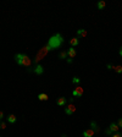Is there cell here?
Segmentation results:
<instances>
[{"instance_id": "9c48e42d", "label": "cell", "mask_w": 122, "mask_h": 137, "mask_svg": "<svg viewBox=\"0 0 122 137\" xmlns=\"http://www.w3.org/2000/svg\"><path fill=\"white\" fill-rule=\"evenodd\" d=\"M91 129L95 132V134H99V132H100V129L98 127V125H96L95 121H91Z\"/></svg>"}, {"instance_id": "8992f818", "label": "cell", "mask_w": 122, "mask_h": 137, "mask_svg": "<svg viewBox=\"0 0 122 137\" xmlns=\"http://www.w3.org/2000/svg\"><path fill=\"white\" fill-rule=\"evenodd\" d=\"M78 44H79V38H78V37H73V38L70 39V45H71V47L75 48V47H77Z\"/></svg>"}, {"instance_id": "5b68a950", "label": "cell", "mask_w": 122, "mask_h": 137, "mask_svg": "<svg viewBox=\"0 0 122 137\" xmlns=\"http://www.w3.org/2000/svg\"><path fill=\"white\" fill-rule=\"evenodd\" d=\"M76 55H77V51H76V49H75L73 47H71L70 49H67V56H68V58L73 59Z\"/></svg>"}, {"instance_id": "603a6c76", "label": "cell", "mask_w": 122, "mask_h": 137, "mask_svg": "<svg viewBox=\"0 0 122 137\" xmlns=\"http://www.w3.org/2000/svg\"><path fill=\"white\" fill-rule=\"evenodd\" d=\"M66 60H67L68 64H72V63H73V59H71V58H68V59H66Z\"/></svg>"}, {"instance_id": "ba28073f", "label": "cell", "mask_w": 122, "mask_h": 137, "mask_svg": "<svg viewBox=\"0 0 122 137\" xmlns=\"http://www.w3.org/2000/svg\"><path fill=\"white\" fill-rule=\"evenodd\" d=\"M66 102H67V99H66L65 97H60V98H58L56 104H58L59 106H65V105H66Z\"/></svg>"}, {"instance_id": "3957f363", "label": "cell", "mask_w": 122, "mask_h": 137, "mask_svg": "<svg viewBox=\"0 0 122 137\" xmlns=\"http://www.w3.org/2000/svg\"><path fill=\"white\" fill-rule=\"evenodd\" d=\"M75 111H76V106H75L72 103H70V104L67 105V108H65V114H66V115H72Z\"/></svg>"}, {"instance_id": "6da1fadb", "label": "cell", "mask_w": 122, "mask_h": 137, "mask_svg": "<svg viewBox=\"0 0 122 137\" xmlns=\"http://www.w3.org/2000/svg\"><path fill=\"white\" fill-rule=\"evenodd\" d=\"M62 44H63V37H62L60 33H55L54 35L50 37L48 44L44 47V50H45V51H49V50L59 49Z\"/></svg>"}, {"instance_id": "cb8c5ba5", "label": "cell", "mask_w": 122, "mask_h": 137, "mask_svg": "<svg viewBox=\"0 0 122 137\" xmlns=\"http://www.w3.org/2000/svg\"><path fill=\"white\" fill-rule=\"evenodd\" d=\"M2 118H4V113H2V111H0V121L2 120Z\"/></svg>"}, {"instance_id": "7402d4cb", "label": "cell", "mask_w": 122, "mask_h": 137, "mask_svg": "<svg viewBox=\"0 0 122 137\" xmlns=\"http://www.w3.org/2000/svg\"><path fill=\"white\" fill-rule=\"evenodd\" d=\"M106 68H109V70H114L115 66H114V65H111V64H107V65H106Z\"/></svg>"}, {"instance_id": "8fae6325", "label": "cell", "mask_w": 122, "mask_h": 137, "mask_svg": "<svg viewBox=\"0 0 122 137\" xmlns=\"http://www.w3.org/2000/svg\"><path fill=\"white\" fill-rule=\"evenodd\" d=\"M38 99H39V101L45 102V101H48V99H49V96H48L46 93H39V94H38Z\"/></svg>"}, {"instance_id": "484cf974", "label": "cell", "mask_w": 122, "mask_h": 137, "mask_svg": "<svg viewBox=\"0 0 122 137\" xmlns=\"http://www.w3.org/2000/svg\"><path fill=\"white\" fill-rule=\"evenodd\" d=\"M119 53H120V55H121V56H122V48H121V49H120V50H119Z\"/></svg>"}, {"instance_id": "277c9868", "label": "cell", "mask_w": 122, "mask_h": 137, "mask_svg": "<svg viewBox=\"0 0 122 137\" xmlns=\"http://www.w3.org/2000/svg\"><path fill=\"white\" fill-rule=\"evenodd\" d=\"M83 88L81 87V86H77L75 89H73V92H72V94H73V97H82L83 96Z\"/></svg>"}, {"instance_id": "30bf717a", "label": "cell", "mask_w": 122, "mask_h": 137, "mask_svg": "<svg viewBox=\"0 0 122 137\" xmlns=\"http://www.w3.org/2000/svg\"><path fill=\"white\" fill-rule=\"evenodd\" d=\"M94 134H95V132H94L92 129H88V130H84V131H83V137H93Z\"/></svg>"}, {"instance_id": "d4e9b609", "label": "cell", "mask_w": 122, "mask_h": 137, "mask_svg": "<svg viewBox=\"0 0 122 137\" xmlns=\"http://www.w3.org/2000/svg\"><path fill=\"white\" fill-rule=\"evenodd\" d=\"M112 137H122V135H120V134H117V132H116V134H115Z\"/></svg>"}, {"instance_id": "d6986e66", "label": "cell", "mask_w": 122, "mask_h": 137, "mask_svg": "<svg viewBox=\"0 0 122 137\" xmlns=\"http://www.w3.org/2000/svg\"><path fill=\"white\" fill-rule=\"evenodd\" d=\"M0 129H1V130H5V129H6V124H5L4 121H0Z\"/></svg>"}, {"instance_id": "2e32d148", "label": "cell", "mask_w": 122, "mask_h": 137, "mask_svg": "<svg viewBox=\"0 0 122 137\" xmlns=\"http://www.w3.org/2000/svg\"><path fill=\"white\" fill-rule=\"evenodd\" d=\"M72 83H73V85H79V83H81V78L77 77V76H75L73 80H72Z\"/></svg>"}, {"instance_id": "4fadbf2b", "label": "cell", "mask_w": 122, "mask_h": 137, "mask_svg": "<svg viewBox=\"0 0 122 137\" xmlns=\"http://www.w3.org/2000/svg\"><path fill=\"white\" fill-rule=\"evenodd\" d=\"M112 132H119V130H120V127L117 126V124H115V122H112L111 125H110V127H109Z\"/></svg>"}, {"instance_id": "44dd1931", "label": "cell", "mask_w": 122, "mask_h": 137, "mask_svg": "<svg viewBox=\"0 0 122 137\" xmlns=\"http://www.w3.org/2000/svg\"><path fill=\"white\" fill-rule=\"evenodd\" d=\"M117 126H119L120 129H122V118L121 119H119V121H117Z\"/></svg>"}, {"instance_id": "5bb4252c", "label": "cell", "mask_w": 122, "mask_h": 137, "mask_svg": "<svg viewBox=\"0 0 122 137\" xmlns=\"http://www.w3.org/2000/svg\"><path fill=\"white\" fill-rule=\"evenodd\" d=\"M77 34H78V35H81V37H86V35H87V31H86V30H83V28H81V30H78V31H77Z\"/></svg>"}, {"instance_id": "9a60e30c", "label": "cell", "mask_w": 122, "mask_h": 137, "mask_svg": "<svg viewBox=\"0 0 122 137\" xmlns=\"http://www.w3.org/2000/svg\"><path fill=\"white\" fill-rule=\"evenodd\" d=\"M96 6H98L99 10H103V9L106 6V4H105V1H99V2L96 4Z\"/></svg>"}, {"instance_id": "7c38bea8", "label": "cell", "mask_w": 122, "mask_h": 137, "mask_svg": "<svg viewBox=\"0 0 122 137\" xmlns=\"http://www.w3.org/2000/svg\"><path fill=\"white\" fill-rule=\"evenodd\" d=\"M6 120H7V122H10V124H15V122L17 121V118H16L14 114H11V115H9V116H7V119H6Z\"/></svg>"}, {"instance_id": "ac0fdd59", "label": "cell", "mask_w": 122, "mask_h": 137, "mask_svg": "<svg viewBox=\"0 0 122 137\" xmlns=\"http://www.w3.org/2000/svg\"><path fill=\"white\" fill-rule=\"evenodd\" d=\"M117 73H122V66L120 65V66H115V68H114Z\"/></svg>"}, {"instance_id": "ffe728a7", "label": "cell", "mask_w": 122, "mask_h": 137, "mask_svg": "<svg viewBox=\"0 0 122 137\" xmlns=\"http://www.w3.org/2000/svg\"><path fill=\"white\" fill-rule=\"evenodd\" d=\"M105 134H106L107 136H110V135H112V131H111L110 129H106V130H105Z\"/></svg>"}, {"instance_id": "7a4b0ae2", "label": "cell", "mask_w": 122, "mask_h": 137, "mask_svg": "<svg viewBox=\"0 0 122 137\" xmlns=\"http://www.w3.org/2000/svg\"><path fill=\"white\" fill-rule=\"evenodd\" d=\"M15 61L17 63V65L20 66H26V68H30L32 65V59L28 55L23 54V53H18L15 55Z\"/></svg>"}, {"instance_id": "e0dca14e", "label": "cell", "mask_w": 122, "mask_h": 137, "mask_svg": "<svg viewBox=\"0 0 122 137\" xmlns=\"http://www.w3.org/2000/svg\"><path fill=\"white\" fill-rule=\"evenodd\" d=\"M59 58L60 59H67V50L66 51H61L60 54H59Z\"/></svg>"}, {"instance_id": "52a82bcc", "label": "cell", "mask_w": 122, "mask_h": 137, "mask_svg": "<svg viewBox=\"0 0 122 137\" xmlns=\"http://www.w3.org/2000/svg\"><path fill=\"white\" fill-rule=\"evenodd\" d=\"M33 72H34L35 75H42V73L44 72V68H43L42 65H37L35 68H33Z\"/></svg>"}]
</instances>
